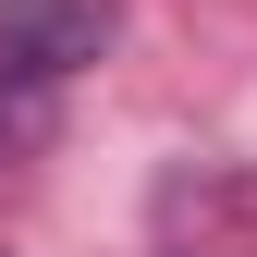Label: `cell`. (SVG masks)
Wrapping results in <instances>:
<instances>
[{
    "label": "cell",
    "mask_w": 257,
    "mask_h": 257,
    "mask_svg": "<svg viewBox=\"0 0 257 257\" xmlns=\"http://www.w3.org/2000/svg\"><path fill=\"white\" fill-rule=\"evenodd\" d=\"M122 37V0H0V86H61Z\"/></svg>",
    "instance_id": "cell-1"
}]
</instances>
